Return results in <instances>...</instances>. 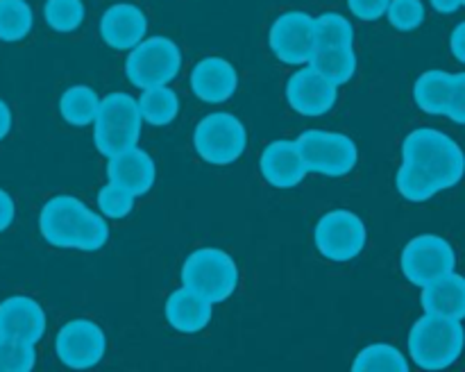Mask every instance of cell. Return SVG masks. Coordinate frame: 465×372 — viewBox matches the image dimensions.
<instances>
[{"label":"cell","instance_id":"cell-1","mask_svg":"<svg viewBox=\"0 0 465 372\" xmlns=\"http://www.w3.org/2000/svg\"><path fill=\"white\" fill-rule=\"evenodd\" d=\"M39 231L50 245L80 252H98L109 240V225L75 195H54L39 213Z\"/></svg>","mask_w":465,"mask_h":372},{"label":"cell","instance_id":"cell-2","mask_svg":"<svg viewBox=\"0 0 465 372\" xmlns=\"http://www.w3.org/2000/svg\"><path fill=\"white\" fill-rule=\"evenodd\" d=\"M402 162L422 168L440 191L457 186L465 175V152L445 132L418 127L402 141Z\"/></svg>","mask_w":465,"mask_h":372},{"label":"cell","instance_id":"cell-3","mask_svg":"<svg viewBox=\"0 0 465 372\" xmlns=\"http://www.w3.org/2000/svg\"><path fill=\"white\" fill-rule=\"evenodd\" d=\"M409 357L422 370H445L454 366L465 348L461 320L425 313L409 331Z\"/></svg>","mask_w":465,"mask_h":372},{"label":"cell","instance_id":"cell-4","mask_svg":"<svg viewBox=\"0 0 465 372\" xmlns=\"http://www.w3.org/2000/svg\"><path fill=\"white\" fill-rule=\"evenodd\" d=\"M143 118L139 113L136 98L123 91L100 98L98 116L94 121V141L95 148L104 157L130 150L139 145Z\"/></svg>","mask_w":465,"mask_h":372},{"label":"cell","instance_id":"cell-5","mask_svg":"<svg viewBox=\"0 0 465 372\" xmlns=\"http://www.w3.org/2000/svg\"><path fill=\"white\" fill-rule=\"evenodd\" d=\"M182 286L212 304H221L230 299L239 286V266L225 250L200 248L191 252L182 266Z\"/></svg>","mask_w":465,"mask_h":372},{"label":"cell","instance_id":"cell-6","mask_svg":"<svg viewBox=\"0 0 465 372\" xmlns=\"http://www.w3.org/2000/svg\"><path fill=\"white\" fill-rule=\"evenodd\" d=\"M182 71V50L168 36H145L127 53L125 75L139 89L171 84Z\"/></svg>","mask_w":465,"mask_h":372},{"label":"cell","instance_id":"cell-7","mask_svg":"<svg viewBox=\"0 0 465 372\" xmlns=\"http://www.w3.org/2000/svg\"><path fill=\"white\" fill-rule=\"evenodd\" d=\"M307 172L325 177H343L354 171L359 148L348 134L327 130H307L295 139Z\"/></svg>","mask_w":465,"mask_h":372},{"label":"cell","instance_id":"cell-8","mask_svg":"<svg viewBox=\"0 0 465 372\" xmlns=\"http://www.w3.org/2000/svg\"><path fill=\"white\" fill-rule=\"evenodd\" d=\"M248 145V130L230 112L207 113L193 130V148L203 162L212 166L234 163Z\"/></svg>","mask_w":465,"mask_h":372},{"label":"cell","instance_id":"cell-9","mask_svg":"<svg viewBox=\"0 0 465 372\" xmlns=\"http://www.w3.org/2000/svg\"><path fill=\"white\" fill-rule=\"evenodd\" d=\"M366 222L350 209L327 211L313 230V243L325 259L336 263L352 261L366 248Z\"/></svg>","mask_w":465,"mask_h":372},{"label":"cell","instance_id":"cell-10","mask_svg":"<svg viewBox=\"0 0 465 372\" xmlns=\"http://www.w3.org/2000/svg\"><path fill=\"white\" fill-rule=\"evenodd\" d=\"M404 277L422 289L430 281L457 270V250L439 234H420L409 240L400 257Z\"/></svg>","mask_w":465,"mask_h":372},{"label":"cell","instance_id":"cell-11","mask_svg":"<svg viewBox=\"0 0 465 372\" xmlns=\"http://www.w3.org/2000/svg\"><path fill=\"white\" fill-rule=\"evenodd\" d=\"M271 53L286 66H304L316 53L313 16L302 9L282 12L268 30Z\"/></svg>","mask_w":465,"mask_h":372},{"label":"cell","instance_id":"cell-12","mask_svg":"<svg viewBox=\"0 0 465 372\" xmlns=\"http://www.w3.org/2000/svg\"><path fill=\"white\" fill-rule=\"evenodd\" d=\"M54 352L66 367L89 370V367L98 366L107 354V336L98 322L89 320V318H75L57 331Z\"/></svg>","mask_w":465,"mask_h":372},{"label":"cell","instance_id":"cell-13","mask_svg":"<svg viewBox=\"0 0 465 372\" xmlns=\"http://www.w3.org/2000/svg\"><path fill=\"white\" fill-rule=\"evenodd\" d=\"M284 95L293 112L316 118L325 116L336 107L339 86L331 84L312 64H304V66H298V71L291 73L284 86Z\"/></svg>","mask_w":465,"mask_h":372},{"label":"cell","instance_id":"cell-14","mask_svg":"<svg viewBox=\"0 0 465 372\" xmlns=\"http://www.w3.org/2000/svg\"><path fill=\"white\" fill-rule=\"evenodd\" d=\"M48 318L44 307L27 295H12L0 302V338L36 345L45 334Z\"/></svg>","mask_w":465,"mask_h":372},{"label":"cell","instance_id":"cell-15","mask_svg":"<svg viewBox=\"0 0 465 372\" xmlns=\"http://www.w3.org/2000/svg\"><path fill=\"white\" fill-rule=\"evenodd\" d=\"M100 39L118 53H130L148 34V16L132 3H116L100 16Z\"/></svg>","mask_w":465,"mask_h":372},{"label":"cell","instance_id":"cell-16","mask_svg":"<svg viewBox=\"0 0 465 372\" xmlns=\"http://www.w3.org/2000/svg\"><path fill=\"white\" fill-rule=\"evenodd\" d=\"M191 91L207 104H223L236 93L239 73L223 57H204L191 68Z\"/></svg>","mask_w":465,"mask_h":372},{"label":"cell","instance_id":"cell-17","mask_svg":"<svg viewBox=\"0 0 465 372\" xmlns=\"http://www.w3.org/2000/svg\"><path fill=\"white\" fill-rule=\"evenodd\" d=\"M262 177L275 189H293L309 175L295 141L277 139L263 148L259 157Z\"/></svg>","mask_w":465,"mask_h":372},{"label":"cell","instance_id":"cell-18","mask_svg":"<svg viewBox=\"0 0 465 372\" xmlns=\"http://www.w3.org/2000/svg\"><path fill=\"white\" fill-rule=\"evenodd\" d=\"M107 177L114 184L123 186L130 191L132 195H145L154 186L157 180V166H154L153 157L139 145L123 152L107 157Z\"/></svg>","mask_w":465,"mask_h":372},{"label":"cell","instance_id":"cell-19","mask_svg":"<svg viewBox=\"0 0 465 372\" xmlns=\"http://www.w3.org/2000/svg\"><path fill=\"white\" fill-rule=\"evenodd\" d=\"M163 311H166V320L173 329L182 331V334H195L212 322L213 304L203 295L182 286L168 295Z\"/></svg>","mask_w":465,"mask_h":372},{"label":"cell","instance_id":"cell-20","mask_svg":"<svg viewBox=\"0 0 465 372\" xmlns=\"http://www.w3.org/2000/svg\"><path fill=\"white\" fill-rule=\"evenodd\" d=\"M420 304L425 313L440 318L463 320L465 318V277L459 272H448L439 279L422 286Z\"/></svg>","mask_w":465,"mask_h":372},{"label":"cell","instance_id":"cell-21","mask_svg":"<svg viewBox=\"0 0 465 372\" xmlns=\"http://www.w3.org/2000/svg\"><path fill=\"white\" fill-rule=\"evenodd\" d=\"M452 86L454 73L439 71V68L425 71L413 84V103L425 113L445 116L450 107V98H452Z\"/></svg>","mask_w":465,"mask_h":372},{"label":"cell","instance_id":"cell-22","mask_svg":"<svg viewBox=\"0 0 465 372\" xmlns=\"http://www.w3.org/2000/svg\"><path fill=\"white\" fill-rule=\"evenodd\" d=\"M136 104H139V113L145 125L153 127L171 125L180 113V95L175 89H171V84L148 86L141 91Z\"/></svg>","mask_w":465,"mask_h":372},{"label":"cell","instance_id":"cell-23","mask_svg":"<svg viewBox=\"0 0 465 372\" xmlns=\"http://www.w3.org/2000/svg\"><path fill=\"white\" fill-rule=\"evenodd\" d=\"M100 109V95L95 89L86 84H75L66 89L59 98V112L62 118L73 127L94 125L95 116Z\"/></svg>","mask_w":465,"mask_h":372},{"label":"cell","instance_id":"cell-24","mask_svg":"<svg viewBox=\"0 0 465 372\" xmlns=\"http://www.w3.org/2000/svg\"><path fill=\"white\" fill-rule=\"evenodd\" d=\"M309 64L341 89L354 77L359 59L354 53V45H350V48H316Z\"/></svg>","mask_w":465,"mask_h":372},{"label":"cell","instance_id":"cell-25","mask_svg":"<svg viewBox=\"0 0 465 372\" xmlns=\"http://www.w3.org/2000/svg\"><path fill=\"white\" fill-rule=\"evenodd\" d=\"M354 372H407L409 358L395 345L372 343L354 357Z\"/></svg>","mask_w":465,"mask_h":372},{"label":"cell","instance_id":"cell-26","mask_svg":"<svg viewBox=\"0 0 465 372\" xmlns=\"http://www.w3.org/2000/svg\"><path fill=\"white\" fill-rule=\"evenodd\" d=\"M316 48H350L354 45V27L343 14L325 12L313 16Z\"/></svg>","mask_w":465,"mask_h":372},{"label":"cell","instance_id":"cell-27","mask_svg":"<svg viewBox=\"0 0 465 372\" xmlns=\"http://www.w3.org/2000/svg\"><path fill=\"white\" fill-rule=\"evenodd\" d=\"M35 27V14L25 0H0V41L16 44Z\"/></svg>","mask_w":465,"mask_h":372},{"label":"cell","instance_id":"cell-28","mask_svg":"<svg viewBox=\"0 0 465 372\" xmlns=\"http://www.w3.org/2000/svg\"><path fill=\"white\" fill-rule=\"evenodd\" d=\"M395 186H398L400 195L409 200V202H427L436 193H440L439 184L422 168L413 166L409 162L400 163L398 175H395Z\"/></svg>","mask_w":465,"mask_h":372},{"label":"cell","instance_id":"cell-29","mask_svg":"<svg viewBox=\"0 0 465 372\" xmlns=\"http://www.w3.org/2000/svg\"><path fill=\"white\" fill-rule=\"evenodd\" d=\"M86 7L82 0H45L44 18L50 30L71 34L84 23Z\"/></svg>","mask_w":465,"mask_h":372},{"label":"cell","instance_id":"cell-30","mask_svg":"<svg viewBox=\"0 0 465 372\" xmlns=\"http://www.w3.org/2000/svg\"><path fill=\"white\" fill-rule=\"evenodd\" d=\"M134 200L136 195H132L130 191L114 184V181H107V184L98 191L95 202H98L100 213H103L104 218L121 220V218H127L132 213V209H134Z\"/></svg>","mask_w":465,"mask_h":372},{"label":"cell","instance_id":"cell-31","mask_svg":"<svg viewBox=\"0 0 465 372\" xmlns=\"http://www.w3.org/2000/svg\"><path fill=\"white\" fill-rule=\"evenodd\" d=\"M386 18L398 32H413L425 23V3L422 0H391Z\"/></svg>","mask_w":465,"mask_h":372},{"label":"cell","instance_id":"cell-32","mask_svg":"<svg viewBox=\"0 0 465 372\" xmlns=\"http://www.w3.org/2000/svg\"><path fill=\"white\" fill-rule=\"evenodd\" d=\"M36 366L35 345L0 338V372H30Z\"/></svg>","mask_w":465,"mask_h":372},{"label":"cell","instance_id":"cell-33","mask_svg":"<svg viewBox=\"0 0 465 372\" xmlns=\"http://www.w3.org/2000/svg\"><path fill=\"white\" fill-rule=\"evenodd\" d=\"M389 3L391 0H348V7L352 12V16H357L359 21L371 23L386 16Z\"/></svg>","mask_w":465,"mask_h":372},{"label":"cell","instance_id":"cell-34","mask_svg":"<svg viewBox=\"0 0 465 372\" xmlns=\"http://www.w3.org/2000/svg\"><path fill=\"white\" fill-rule=\"evenodd\" d=\"M445 116L450 121L465 125V71L454 73V86H452V98H450V107Z\"/></svg>","mask_w":465,"mask_h":372},{"label":"cell","instance_id":"cell-35","mask_svg":"<svg viewBox=\"0 0 465 372\" xmlns=\"http://www.w3.org/2000/svg\"><path fill=\"white\" fill-rule=\"evenodd\" d=\"M14 218H16V204H14V198L7 191L0 189V231L9 230Z\"/></svg>","mask_w":465,"mask_h":372},{"label":"cell","instance_id":"cell-36","mask_svg":"<svg viewBox=\"0 0 465 372\" xmlns=\"http://www.w3.org/2000/svg\"><path fill=\"white\" fill-rule=\"evenodd\" d=\"M450 50H452L454 59L465 64V21L459 23L450 34Z\"/></svg>","mask_w":465,"mask_h":372},{"label":"cell","instance_id":"cell-37","mask_svg":"<svg viewBox=\"0 0 465 372\" xmlns=\"http://www.w3.org/2000/svg\"><path fill=\"white\" fill-rule=\"evenodd\" d=\"M12 122H14L12 109H9V104L0 98V141L9 134V130H12Z\"/></svg>","mask_w":465,"mask_h":372},{"label":"cell","instance_id":"cell-38","mask_svg":"<svg viewBox=\"0 0 465 372\" xmlns=\"http://www.w3.org/2000/svg\"><path fill=\"white\" fill-rule=\"evenodd\" d=\"M439 14H454L463 7V0H430Z\"/></svg>","mask_w":465,"mask_h":372},{"label":"cell","instance_id":"cell-39","mask_svg":"<svg viewBox=\"0 0 465 372\" xmlns=\"http://www.w3.org/2000/svg\"><path fill=\"white\" fill-rule=\"evenodd\" d=\"M463 7H465V0H463Z\"/></svg>","mask_w":465,"mask_h":372}]
</instances>
